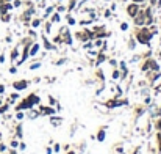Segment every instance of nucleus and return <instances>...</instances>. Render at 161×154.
<instances>
[{
	"label": "nucleus",
	"instance_id": "1",
	"mask_svg": "<svg viewBox=\"0 0 161 154\" xmlns=\"http://www.w3.org/2000/svg\"><path fill=\"white\" fill-rule=\"evenodd\" d=\"M128 13H130V16H135L138 13V6L136 5H131L130 8H128Z\"/></svg>",
	"mask_w": 161,
	"mask_h": 154
},
{
	"label": "nucleus",
	"instance_id": "2",
	"mask_svg": "<svg viewBox=\"0 0 161 154\" xmlns=\"http://www.w3.org/2000/svg\"><path fill=\"white\" fill-rule=\"evenodd\" d=\"M16 88H25V82H19V83H16Z\"/></svg>",
	"mask_w": 161,
	"mask_h": 154
},
{
	"label": "nucleus",
	"instance_id": "3",
	"mask_svg": "<svg viewBox=\"0 0 161 154\" xmlns=\"http://www.w3.org/2000/svg\"><path fill=\"white\" fill-rule=\"evenodd\" d=\"M38 52V46H33V49H31V53H36Z\"/></svg>",
	"mask_w": 161,
	"mask_h": 154
},
{
	"label": "nucleus",
	"instance_id": "4",
	"mask_svg": "<svg viewBox=\"0 0 161 154\" xmlns=\"http://www.w3.org/2000/svg\"><path fill=\"white\" fill-rule=\"evenodd\" d=\"M136 2H142V0H136Z\"/></svg>",
	"mask_w": 161,
	"mask_h": 154
}]
</instances>
